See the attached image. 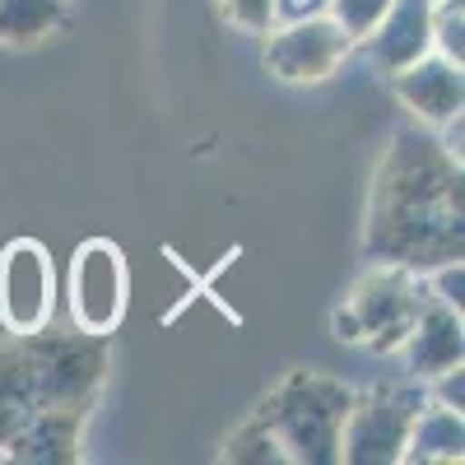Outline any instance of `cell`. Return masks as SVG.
<instances>
[{"mask_svg": "<svg viewBox=\"0 0 465 465\" xmlns=\"http://www.w3.org/2000/svg\"><path fill=\"white\" fill-rule=\"evenodd\" d=\"M465 177L433 126H401L386 144L368 219H363V256L391 261L405 270H429L460 261L465 252Z\"/></svg>", "mask_w": 465, "mask_h": 465, "instance_id": "cell-1", "label": "cell"}, {"mask_svg": "<svg viewBox=\"0 0 465 465\" xmlns=\"http://www.w3.org/2000/svg\"><path fill=\"white\" fill-rule=\"evenodd\" d=\"M103 381L107 335H10L0 344V451L33 419H89Z\"/></svg>", "mask_w": 465, "mask_h": 465, "instance_id": "cell-2", "label": "cell"}, {"mask_svg": "<svg viewBox=\"0 0 465 465\" xmlns=\"http://www.w3.org/2000/svg\"><path fill=\"white\" fill-rule=\"evenodd\" d=\"M354 405V386L326 372H289L252 410L265 433L280 442L284 465H331L340 460V429Z\"/></svg>", "mask_w": 465, "mask_h": 465, "instance_id": "cell-3", "label": "cell"}, {"mask_svg": "<svg viewBox=\"0 0 465 465\" xmlns=\"http://www.w3.org/2000/svg\"><path fill=\"white\" fill-rule=\"evenodd\" d=\"M429 401L414 386H372V391H354V405L344 414L340 429V460L349 465H396L405 460V442H410V423L419 414V405Z\"/></svg>", "mask_w": 465, "mask_h": 465, "instance_id": "cell-4", "label": "cell"}, {"mask_svg": "<svg viewBox=\"0 0 465 465\" xmlns=\"http://www.w3.org/2000/svg\"><path fill=\"white\" fill-rule=\"evenodd\" d=\"M429 298H433L429 280H423L419 270H405V265H391V261H368L359 284L349 289V307L359 312L363 344L372 354H396Z\"/></svg>", "mask_w": 465, "mask_h": 465, "instance_id": "cell-5", "label": "cell"}, {"mask_svg": "<svg viewBox=\"0 0 465 465\" xmlns=\"http://www.w3.org/2000/svg\"><path fill=\"white\" fill-rule=\"evenodd\" d=\"M265 70L280 84H322L349 61L354 37H349L331 15H307V19H280L265 33Z\"/></svg>", "mask_w": 465, "mask_h": 465, "instance_id": "cell-6", "label": "cell"}, {"mask_svg": "<svg viewBox=\"0 0 465 465\" xmlns=\"http://www.w3.org/2000/svg\"><path fill=\"white\" fill-rule=\"evenodd\" d=\"M70 322L84 335H112L126 317V256L107 238H89L70 261Z\"/></svg>", "mask_w": 465, "mask_h": 465, "instance_id": "cell-7", "label": "cell"}, {"mask_svg": "<svg viewBox=\"0 0 465 465\" xmlns=\"http://www.w3.org/2000/svg\"><path fill=\"white\" fill-rule=\"evenodd\" d=\"M52 312H56L52 252L33 238H15L0 252V326L10 335H28L52 326Z\"/></svg>", "mask_w": 465, "mask_h": 465, "instance_id": "cell-8", "label": "cell"}, {"mask_svg": "<svg viewBox=\"0 0 465 465\" xmlns=\"http://www.w3.org/2000/svg\"><path fill=\"white\" fill-rule=\"evenodd\" d=\"M386 80H391L396 103L414 116L419 126L438 131V126L451 122V116H460V107H465V74H460L456 61H447L438 52L410 61L405 70L386 74Z\"/></svg>", "mask_w": 465, "mask_h": 465, "instance_id": "cell-9", "label": "cell"}, {"mask_svg": "<svg viewBox=\"0 0 465 465\" xmlns=\"http://www.w3.org/2000/svg\"><path fill=\"white\" fill-rule=\"evenodd\" d=\"M396 354H405V372L414 381H429V377H438L447 368H460L465 363V326H460V312H456V307H447V302H438V298H429Z\"/></svg>", "mask_w": 465, "mask_h": 465, "instance_id": "cell-10", "label": "cell"}, {"mask_svg": "<svg viewBox=\"0 0 465 465\" xmlns=\"http://www.w3.org/2000/svg\"><path fill=\"white\" fill-rule=\"evenodd\" d=\"M372 65L381 74H396L410 61L433 52V0H391V10L377 19V28L363 37Z\"/></svg>", "mask_w": 465, "mask_h": 465, "instance_id": "cell-11", "label": "cell"}, {"mask_svg": "<svg viewBox=\"0 0 465 465\" xmlns=\"http://www.w3.org/2000/svg\"><path fill=\"white\" fill-rule=\"evenodd\" d=\"M465 456V419L460 410H447L438 401H423L414 423H410V442H405V460L419 465H451Z\"/></svg>", "mask_w": 465, "mask_h": 465, "instance_id": "cell-12", "label": "cell"}, {"mask_svg": "<svg viewBox=\"0 0 465 465\" xmlns=\"http://www.w3.org/2000/svg\"><path fill=\"white\" fill-rule=\"evenodd\" d=\"M65 19V0H0V47H33Z\"/></svg>", "mask_w": 465, "mask_h": 465, "instance_id": "cell-13", "label": "cell"}, {"mask_svg": "<svg viewBox=\"0 0 465 465\" xmlns=\"http://www.w3.org/2000/svg\"><path fill=\"white\" fill-rule=\"evenodd\" d=\"M223 460H238V465H284L280 442L265 433L261 419H247L238 433L223 442Z\"/></svg>", "mask_w": 465, "mask_h": 465, "instance_id": "cell-14", "label": "cell"}, {"mask_svg": "<svg viewBox=\"0 0 465 465\" xmlns=\"http://www.w3.org/2000/svg\"><path fill=\"white\" fill-rule=\"evenodd\" d=\"M391 10V0H326V15L354 37V47L377 28V19Z\"/></svg>", "mask_w": 465, "mask_h": 465, "instance_id": "cell-15", "label": "cell"}, {"mask_svg": "<svg viewBox=\"0 0 465 465\" xmlns=\"http://www.w3.org/2000/svg\"><path fill=\"white\" fill-rule=\"evenodd\" d=\"M433 52L465 65V5H438L433 0Z\"/></svg>", "mask_w": 465, "mask_h": 465, "instance_id": "cell-16", "label": "cell"}, {"mask_svg": "<svg viewBox=\"0 0 465 465\" xmlns=\"http://www.w3.org/2000/svg\"><path fill=\"white\" fill-rule=\"evenodd\" d=\"M219 15L242 33H265L275 24V0H219Z\"/></svg>", "mask_w": 465, "mask_h": 465, "instance_id": "cell-17", "label": "cell"}, {"mask_svg": "<svg viewBox=\"0 0 465 465\" xmlns=\"http://www.w3.org/2000/svg\"><path fill=\"white\" fill-rule=\"evenodd\" d=\"M429 293L438 298V302H447V307H456V312H465V270H460V261H447V265H438V270H429Z\"/></svg>", "mask_w": 465, "mask_h": 465, "instance_id": "cell-18", "label": "cell"}, {"mask_svg": "<svg viewBox=\"0 0 465 465\" xmlns=\"http://www.w3.org/2000/svg\"><path fill=\"white\" fill-rule=\"evenodd\" d=\"M423 386H429L423 396L438 401V405H447V410H460V405H465V372H460V368H447V372L429 377Z\"/></svg>", "mask_w": 465, "mask_h": 465, "instance_id": "cell-19", "label": "cell"}, {"mask_svg": "<svg viewBox=\"0 0 465 465\" xmlns=\"http://www.w3.org/2000/svg\"><path fill=\"white\" fill-rule=\"evenodd\" d=\"M331 331H335V340H344V344H363V322H359V312L354 307H335V317H331Z\"/></svg>", "mask_w": 465, "mask_h": 465, "instance_id": "cell-20", "label": "cell"}, {"mask_svg": "<svg viewBox=\"0 0 465 465\" xmlns=\"http://www.w3.org/2000/svg\"><path fill=\"white\" fill-rule=\"evenodd\" d=\"M307 15H326V0H275V24L280 19H307Z\"/></svg>", "mask_w": 465, "mask_h": 465, "instance_id": "cell-21", "label": "cell"}]
</instances>
